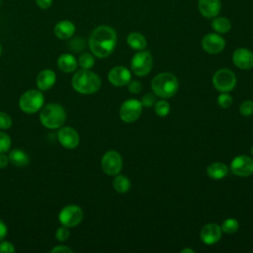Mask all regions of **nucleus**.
<instances>
[{"instance_id": "10", "label": "nucleus", "mask_w": 253, "mask_h": 253, "mask_svg": "<svg viewBox=\"0 0 253 253\" xmlns=\"http://www.w3.org/2000/svg\"><path fill=\"white\" fill-rule=\"evenodd\" d=\"M59 221L66 227H73L79 224L83 218V211L75 205L64 207L58 215Z\"/></svg>"}, {"instance_id": "4", "label": "nucleus", "mask_w": 253, "mask_h": 253, "mask_svg": "<svg viewBox=\"0 0 253 253\" xmlns=\"http://www.w3.org/2000/svg\"><path fill=\"white\" fill-rule=\"evenodd\" d=\"M66 114L58 104L46 105L40 114L41 123L47 128H57L61 126L65 122Z\"/></svg>"}, {"instance_id": "41", "label": "nucleus", "mask_w": 253, "mask_h": 253, "mask_svg": "<svg viewBox=\"0 0 253 253\" xmlns=\"http://www.w3.org/2000/svg\"><path fill=\"white\" fill-rule=\"evenodd\" d=\"M8 160L9 158L5 154L0 153V168H5L8 164Z\"/></svg>"}, {"instance_id": "19", "label": "nucleus", "mask_w": 253, "mask_h": 253, "mask_svg": "<svg viewBox=\"0 0 253 253\" xmlns=\"http://www.w3.org/2000/svg\"><path fill=\"white\" fill-rule=\"evenodd\" d=\"M55 80V73L51 69H43L37 77V85L40 90H48L54 85Z\"/></svg>"}, {"instance_id": "44", "label": "nucleus", "mask_w": 253, "mask_h": 253, "mask_svg": "<svg viewBox=\"0 0 253 253\" xmlns=\"http://www.w3.org/2000/svg\"><path fill=\"white\" fill-rule=\"evenodd\" d=\"M0 54H1V45H0Z\"/></svg>"}, {"instance_id": "1", "label": "nucleus", "mask_w": 253, "mask_h": 253, "mask_svg": "<svg viewBox=\"0 0 253 253\" xmlns=\"http://www.w3.org/2000/svg\"><path fill=\"white\" fill-rule=\"evenodd\" d=\"M88 44L95 56L99 58L107 57L114 51L116 47L117 33L109 26H99L91 33Z\"/></svg>"}, {"instance_id": "9", "label": "nucleus", "mask_w": 253, "mask_h": 253, "mask_svg": "<svg viewBox=\"0 0 253 253\" xmlns=\"http://www.w3.org/2000/svg\"><path fill=\"white\" fill-rule=\"evenodd\" d=\"M142 104L136 99H128L125 101L120 109V117L126 123L135 122L141 115Z\"/></svg>"}, {"instance_id": "36", "label": "nucleus", "mask_w": 253, "mask_h": 253, "mask_svg": "<svg viewBox=\"0 0 253 253\" xmlns=\"http://www.w3.org/2000/svg\"><path fill=\"white\" fill-rule=\"evenodd\" d=\"M127 89L132 94H137L142 90V84L137 80H130L127 84Z\"/></svg>"}, {"instance_id": "40", "label": "nucleus", "mask_w": 253, "mask_h": 253, "mask_svg": "<svg viewBox=\"0 0 253 253\" xmlns=\"http://www.w3.org/2000/svg\"><path fill=\"white\" fill-rule=\"evenodd\" d=\"M7 234V227L4 224V222L0 219V241L6 236Z\"/></svg>"}, {"instance_id": "16", "label": "nucleus", "mask_w": 253, "mask_h": 253, "mask_svg": "<svg viewBox=\"0 0 253 253\" xmlns=\"http://www.w3.org/2000/svg\"><path fill=\"white\" fill-rule=\"evenodd\" d=\"M198 9L202 16L212 19L219 14L221 2L220 0H198Z\"/></svg>"}, {"instance_id": "33", "label": "nucleus", "mask_w": 253, "mask_h": 253, "mask_svg": "<svg viewBox=\"0 0 253 253\" xmlns=\"http://www.w3.org/2000/svg\"><path fill=\"white\" fill-rule=\"evenodd\" d=\"M69 234H70L69 230L67 229L66 226L63 225V226L57 228V230H56V232H55V237H56V239H57L58 241H65V240L68 239Z\"/></svg>"}, {"instance_id": "20", "label": "nucleus", "mask_w": 253, "mask_h": 253, "mask_svg": "<svg viewBox=\"0 0 253 253\" xmlns=\"http://www.w3.org/2000/svg\"><path fill=\"white\" fill-rule=\"evenodd\" d=\"M228 173V167L222 162H213L207 168V174L213 180H220Z\"/></svg>"}, {"instance_id": "23", "label": "nucleus", "mask_w": 253, "mask_h": 253, "mask_svg": "<svg viewBox=\"0 0 253 253\" xmlns=\"http://www.w3.org/2000/svg\"><path fill=\"white\" fill-rule=\"evenodd\" d=\"M211 28L217 34H226L231 29L230 21L225 17H214L211 20Z\"/></svg>"}, {"instance_id": "45", "label": "nucleus", "mask_w": 253, "mask_h": 253, "mask_svg": "<svg viewBox=\"0 0 253 253\" xmlns=\"http://www.w3.org/2000/svg\"><path fill=\"white\" fill-rule=\"evenodd\" d=\"M0 3H1V0H0Z\"/></svg>"}, {"instance_id": "14", "label": "nucleus", "mask_w": 253, "mask_h": 253, "mask_svg": "<svg viewBox=\"0 0 253 253\" xmlns=\"http://www.w3.org/2000/svg\"><path fill=\"white\" fill-rule=\"evenodd\" d=\"M109 81L117 87L127 85L131 79L130 71L125 66H116L112 68L108 74Z\"/></svg>"}, {"instance_id": "24", "label": "nucleus", "mask_w": 253, "mask_h": 253, "mask_svg": "<svg viewBox=\"0 0 253 253\" xmlns=\"http://www.w3.org/2000/svg\"><path fill=\"white\" fill-rule=\"evenodd\" d=\"M9 160L11 163L18 167H24L29 164V155L22 149H14L9 154Z\"/></svg>"}, {"instance_id": "2", "label": "nucleus", "mask_w": 253, "mask_h": 253, "mask_svg": "<svg viewBox=\"0 0 253 253\" xmlns=\"http://www.w3.org/2000/svg\"><path fill=\"white\" fill-rule=\"evenodd\" d=\"M179 88L177 77L169 72L157 74L151 81V89L153 93L161 98L173 97Z\"/></svg>"}, {"instance_id": "6", "label": "nucleus", "mask_w": 253, "mask_h": 253, "mask_svg": "<svg viewBox=\"0 0 253 253\" xmlns=\"http://www.w3.org/2000/svg\"><path fill=\"white\" fill-rule=\"evenodd\" d=\"M43 100V95L40 90H29L22 95L19 105L23 112L33 114L42 108Z\"/></svg>"}, {"instance_id": "13", "label": "nucleus", "mask_w": 253, "mask_h": 253, "mask_svg": "<svg viewBox=\"0 0 253 253\" xmlns=\"http://www.w3.org/2000/svg\"><path fill=\"white\" fill-rule=\"evenodd\" d=\"M232 61L240 69H251L253 67V52L245 47L236 48L232 54Z\"/></svg>"}, {"instance_id": "18", "label": "nucleus", "mask_w": 253, "mask_h": 253, "mask_svg": "<svg viewBox=\"0 0 253 253\" xmlns=\"http://www.w3.org/2000/svg\"><path fill=\"white\" fill-rule=\"evenodd\" d=\"M75 32V26L72 22L68 20H63L58 22L53 29V33L56 38L60 40H67L73 36Z\"/></svg>"}, {"instance_id": "37", "label": "nucleus", "mask_w": 253, "mask_h": 253, "mask_svg": "<svg viewBox=\"0 0 253 253\" xmlns=\"http://www.w3.org/2000/svg\"><path fill=\"white\" fill-rule=\"evenodd\" d=\"M15 251L14 245L9 241H4L0 243V253H12Z\"/></svg>"}, {"instance_id": "17", "label": "nucleus", "mask_w": 253, "mask_h": 253, "mask_svg": "<svg viewBox=\"0 0 253 253\" xmlns=\"http://www.w3.org/2000/svg\"><path fill=\"white\" fill-rule=\"evenodd\" d=\"M60 144L66 148H75L79 144V134L72 127H62L57 133Z\"/></svg>"}, {"instance_id": "25", "label": "nucleus", "mask_w": 253, "mask_h": 253, "mask_svg": "<svg viewBox=\"0 0 253 253\" xmlns=\"http://www.w3.org/2000/svg\"><path fill=\"white\" fill-rule=\"evenodd\" d=\"M113 187L118 193L124 194L129 190L130 181L124 175H116L115 179L113 180Z\"/></svg>"}, {"instance_id": "8", "label": "nucleus", "mask_w": 253, "mask_h": 253, "mask_svg": "<svg viewBox=\"0 0 253 253\" xmlns=\"http://www.w3.org/2000/svg\"><path fill=\"white\" fill-rule=\"evenodd\" d=\"M101 166L103 171L110 176H116L118 175L123 167V160L122 156L119 152L116 150H110L107 151L101 161Z\"/></svg>"}, {"instance_id": "28", "label": "nucleus", "mask_w": 253, "mask_h": 253, "mask_svg": "<svg viewBox=\"0 0 253 253\" xmlns=\"http://www.w3.org/2000/svg\"><path fill=\"white\" fill-rule=\"evenodd\" d=\"M94 57L91 53H88V52H85V53H82L80 56H79V65L83 68V69H89L91 67H93L94 65Z\"/></svg>"}, {"instance_id": "3", "label": "nucleus", "mask_w": 253, "mask_h": 253, "mask_svg": "<svg viewBox=\"0 0 253 253\" xmlns=\"http://www.w3.org/2000/svg\"><path fill=\"white\" fill-rule=\"evenodd\" d=\"M72 86L81 94H92L100 89L101 79L94 72L88 69H81L73 75Z\"/></svg>"}, {"instance_id": "15", "label": "nucleus", "mask_w": 253, "mask_h": 253, "mask_svg": "<svg viewBox=\"0 0 253 253\" xmlns=\"http://www.w3.org/2000/svg\"><path fill=\"white\" fill-rule=\"evenodd\" d=\"M221 227L216 223H208L206 224L200 233L201 240L207 245H212L219 241L221 237Z\"/></svg>"}, {"instance_id": "11", "label": "nucleus", "mask_w": 253, "mask_h": 253, "mask_svg": "<svg viewBox=\"0 0 253 253\" xmlns=\"http://www.w3.org/2000/svg\"><path fill=\"white\" fill-rule=\"evenodd\" d=\"M230 169L236 176H251L253 174V159L247 155H238L231 161Z\"/></svg>"}, {"instance_id": "39", "label": "nucleus", "mask_w": 253, "mask_h": 253, "mask_svg": "<svg viewBox=\"0 0 253 253\" xmlns=\"http://www.w3.org/2000/svg\"><path fill=\"white\" fill-rule=\"evenodd\" d=\"M37 5L42 9H46L51 6L52 0H36Z\"/></svg>"}, {"instance_id": "26", "label": "nucleus", "mask_w": 253, "mask_h": 253, "mask_svg": "<svg viewBox=\"0 0 253 253\" xmlns=\"http://www.w3.org/2000/svg\"><path fill=\"white\" fill-rule=\"evenodd\" d=\"M220 227L223 232L231 234V233H234L237 231V229L239 227V223L235 218H227V219L223 220Z\"/></svg>"}, {"instance_id": "22", "label": "nucleus", "mask_w": 253, "mask_h": 253, "mask_svg": "<svg viewBox=\"0 0 253 253\" xmlns=\"http://www.w3.org/2000/svg\"><path fill=\"white\" fill-rule=\"evenodd\" d=\"M126 42L131 48L135 50H142L147 45V41L145 37L137 32H132L128 34L126 38Z\"/></svg>"}, {"instance_id": "21", "label": "nucleus", "mask_w": 253, "mask_h": 253, "mask_svg": "<svg viewBox=\"0 0 253 253\" xmlns=\"http://www.w3.org/2000/svg\"><path fill=\"white\" fill-rule=\"evenodd\" d=\"M57 64L59 69L66 73L73 72L77 68V61L70 53L61 54L57 60Z\"/></svg>"}, {"instance_id": "35", "label": "nucleus", "mask_w": 253, "mask_h": 253, "mask_svg": "<svg viewBox=\"0 0 253 253\" xmlns=\"http://www.w3.org/2000/svg\"><path fill=\"white\" fill-rule=\"evenodd\" d=\"M70 49L78 52L84 48V41L81 38H75L70 42Z\"/></svg>"}, {"instance_id": "38", "label": "nucleus", "mask_w": 253, "mask_h": 253, "mask_svg": "<svg viewBox=\"0 0 253 253\" xmlns=\"http://www.w3.org/2000/svg\"><path fill=\"white\" fill-rule=\"evenodd\" d=\"M57 253V252H66V253H72V249L66 247V246H63V245H58V246H55L54 248L51 249V253Z\"/></svg>"}, {"instance_id": "12", "label": "nucleus", "mask_w": 253, "mask_h": 253, "mask_svg": "<svg viewBox=\"0 0 253 253\" xmlns=\"http://www.w3.org/2000/svg\"><path fill=\"white\" fill-rule=\"evenodd\" d=\"M202 47L208 53L216 54L225 47V40L217 33H211L203 38Z\"/></svg>"}, {"instance_id": "32", "label": "nucleus", "mask_w": 253, "mask_h": 253, "mask_svg": "<svg viewBox=\"0 0 253 253\" xmlns=\"http://www.w3.org/2000/svg\"><path fill=\"white\" fill-rule=\"evenodd\" d=\"M11 126H12L11 117L4 112H0V128L6 129V128H9Z\"/></svg>"}, {"instance_id": "30", "label": "nucleus", "mask_w": 253, "mask_h": 253, "mask_svg": "<svg viewBox=\"0 0 253 253\" xmlns=\"http://www.w3.org/2000/svg\"><path fill=\"white\" fill-rule=\"evenodd\" d=\"M239 112L244 117L251 116L253 114V101L251 100L244 101L239 107Z\"/></svg>"}, {"instance_id": "7", "label": "nucleus", "mask_w": 253, "mask_h": 253, "mask_svg": "<svg viewBox=\"0 0 253 253\" xmlns=\"http://www.w3.org/2000/svg\"><path fill=\"white\" fill-rule=\"evenodd\" d=\"M212 84L219 92H229L233 90L236 85L235 74L227 68L219 69L213 74Z\"/></svg>"}, {"instance_id": "42", "label": "nucleus", "mask_w": 253, "mask_h": 253, "mask_svg": "<svg viewBox=\"0 0 253 253\" xmlns=\"http://www.w3.org/2000/svg\"><path fill=\"white\" fill-rule=\"evenodd\" d=\"M185 252H190V253H194L195 251L193 249H189V248H186V249H182L181 250V253H185Z\"/></svg>"}, {"instance_id": "43", "label": "nucleus", "mask_w": 253, "mask_h": 253, "mask_svg": "<svg viewBox=\"0 0 253 253\" xmlns=\"http://www.w3.org/2000/svg\"><path fill=\"white\" fill-rule=\"evenodd\" d=\"M251 154H252V156H253V146H252V148H251Z\"/></svg>"}, {"instance_id": "29", "label": "nucleus", "mask_w": 253, "mask_h": 253, "mask_svg": "<svg viewBox=\"0 0 253 253\" xmlns=\"http://www.w3.org/2000/svg\"><path fill=\"white\" fill-rule=\"evenodd\" d=\"M217 104L221 108L227 109L232 104V97L227 92H221V94L217 97Z\"/></svg>"}, {"instance_id": "5", "label": "nucleus", "mask_w": 253, "mask_h": 253, "mask_svg": "<svg viewBox=\"0 0 253 253\" xmlns=\"http://www.w3.org/2000/svg\"><path fill=\"white\" fill-rule=\"evenodd\" d=\"M153 64V58L151 53L148 50H139L136 52L130 61L131 70L137 76H145L147 75Z\"/></svg>"}, {"instance_id": "34", "label": "nucleus", "mask_w": 253, "mask_h": 253, "mask_svg": "<svg viewBox=\"0 0 253 253\" xmlns=\"http://www.w3.org/2000/svg\"><path fill=\"white\" fill-rule=\"evenodd\" d=\"M140 102H141V104H142L143 107L149 108V107H152L153 105H155L156 99H155L154 94H152V93H147V94H145V95L142 97V99H141Z\"/></svg>"}, {"instance_id": "27", "label": "nucleus", "mask_w": 253, "mask_h": 253, "mask_svg": "<svg viewBox=\"0 0 253 253\" xmlns=\"http://www.w3.org/2000/svg\"><path fill=\"white\" fill-rule=\"evenodd\" d=\"M154 110H155V113L157 114V116L166 117L170 112V105L167 101L160 100L155 103Z\"/></svg>"}, {"instance_id": "31", "label": "nucleus", "mask_w": 253, "mask_h": 253, "mask_svg": "<svg viewBox=\"0 0 253 253\" xmlns=\"http://www.w3.org/2000/svg\"><path fill=\"white\" fill-rule=\"evenodd\" d=\"M11 146V139L8 134L0 131V153H5Z\"/></svg>"}]
</instances>
